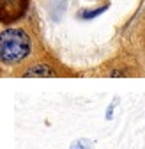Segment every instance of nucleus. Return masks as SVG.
Here are the masks:
<instances>
[{
	"mask_svg": "<svg viewBox=\"0 0 145 149\" xmlns=\"http://www.w3.org/2000/svg\"><path fill=\"white\" fill-rule=\"evenodd\" d=\"M32 52V41L25 30L7 29L0 36V59L6 64L21 62Z\"/></svg>",
	"mask_w": 145,
	"mask_h": 149,
	"instance_id": "nucleus-1",
	"label": "nucleus"
},
{
	"mask_svg": "<svg viewBox=\"0 0 145 149\" xmlns=\"http://www.w3.org/2000/svg\"><path fill=\"white\" fill-rule=\"evenodd\" d=\"M112 77H124V74H122L120 71H113V73H112Z\"/></svg>",
	"mask_w": 145,
	"mask_h": 149,
	"instance_id": "nucleus-6",
	"label": "nucleus"
},
{
	"mask_svg": "<svg viewBox=\"0 0 145 149\" xmlns=\"http://www.w3.org/2000/svg\"><path fill=\"white\" fill-rule=\"evenodd\" d=\"M27 6H28V0H2V6H0L2 22L11 23L14 20H20L27 11Z\"/></svg>",
	"mask_w": 145,
	"mask_h": 149,
	"instance_id": "nucleus-2",
	"label": "nucleus"
},
{
	"mask_svg": "<svg viewBox=\"0 0 145 149\" xmlns=\"http://www.w3.org/2000/svg\"><path fill=\"white\" fill-rule=\"evenodd\" d=\"M108 7H110V6H103V7H97V9H92V11H81L80 13V16L83 18V20H90V18H96V16H99V14H103Z\"/></svg>",
	"mask_w": 145,
	"mask_h": 149,
	"instance_id": "nucleus-4",
	"label": "nucleus"
},
{
	"mask_svg": "<svg viewBox=\"0 0 145 149\" xmlns=\"http://www.w3.org/2000/svg\"><path fill=\"white\" fill-rule=\"evenodd\" d=\"M71 149H92V142H88L85 139H80V140L71 144Z\"/></svg>",
	"mask_w": 145,
	"mask_h": 149,
	"instance_id": "nucleus-5",
	"label": "nucleus"
},
{
	"mask_svg": "<svg viewBox=\"0 0 145 149\" xmlns=\"http://www.w3.org/2000/svg\"><path fill=\"white\" fill-rule=\"evenodd\" d=\"M23 77H27V78H30V77H34V78H37V77H57V73L48 64H37V66L27 69Z\"/></svg>",
	"mask_w": 145,
	"mask_h": 149,
	"instance_id": "nucleus-3",
	"label": "nucleus"
}]
</instances>
